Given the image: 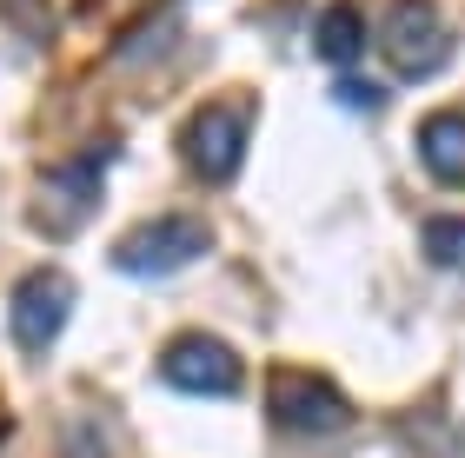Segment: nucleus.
I'll use <instances>...</instances> for the list:
<instances>
[{
	"mask_svg": "<svg viewBox=\"0 0 465 458\" xmlns=\"http://www.w3.org/2000/svg\"><path fill=\"white\" fill-rule=\"evenodd\" d=\"M272 412H280L286 432H300V439H326V432H340L352 412L332 385L306 379V372H280V385H272Z\"/></svg>",
	"mask_w": 465,
	"mask_h": 458,
	"instance_id": "obj_5",
	"label": "nucleus"
},
{
	"mask_svg": "<svg viewBox=\"0 0 465 458\" xmlns=\"http://www.w3.org/2000/svg\"><path fill=\"white\" fill-rule=\"evenodd\" d=\"M246 153V113L240 107H206L193 113V127H186V160H193L200 180H232V166Z\"/></svg>",
	"mask_w": 465,
	"mask_h": 458,
	"instance_id": "obj_6",
	"label": "nucleus"
},
{
	"mask_svg": "<svg viewBox=\"0 0 465 458\" xmlns=\"http://www.w3.org/2000/svg\"><path fill=\"white\" fill-rule=\"evenodd\" d=\"M359 47H366V27H359V14H346V7H332L326 20H320V54L332 60V67H352L359 60Z\"/></svg>",
	"mask_w": 465,
	"mask_h": 458,
	"instance_id": "obj_8",
	"label": "nucleus"
},
{
	"mask_svg": "<svg viewBox=\"0 0 465 458\" xmlns=\"http://www.w3.org/2000/svg\"><path fill=\"white\" fill-rule=\"evenodd\" d=\"M419 160L446 186H465V113H432L419 127Z\"/></svg>",
	"mask_w": 465,
	"mask_h": 458,
	"instance_id": "obj_7",
	"label": "nucleus"
},
{
	"mask_svg": "<svg viewBox=\"0 0 465 458\" xmlns=\"http://www.w3.org/2000/svg\"><path fill=\"white\" fill-rule=\"evenodd\" d=\"M426 259L432 266H465V219H432L426 226Z\"/></svg>",
	"mask_w": 465,
	"mask_h": 458,
	"instance_id": "obj_9",
	"label": "nucleus"
},
{
	"mask_svg": "<svg viewBox=\"0 0 465 458\" xmlns=\"http://www.w3.org/2000/svg\"><path fill=\"white\" fill-rule=\"evenodd\" d=\"M160 379L186 399H232L240 392V352L206 339V332H186L160 352Z\"/></svg>",
	"mask_w": 465,
	"mask_h": 458,
	"instance_id": "obj_2",
	"label": "nucleus"
},
{
	"mask_svg": "<svg viewBox=\"0 0 465 458\" xmlns=\"http://www.w3.org/2000/svg\"><path fill=\"white\" fill-rule=\"evenodd\" d=\"M386 67L399 80H432V67L446 60L452 47V34H446V20H439L432 0H392V14H386Z\"/></svg>",
	"mask_w": 465,
	"mask_h": 458,
	"instance_id": "obj_1",
	"label": "nucleus"
},
{
	"mask_svg": "<svg viewBox=\"0 0 465 458\" xmlns=\"http://www.w3.org/2000/svg\"><path fill=\"white\" fill-rule=\"evenodd\" d=\"M7 312H14V339L27 346V352H47L60 339V326H67V312H74V279H60V273L20 279Z\"/></svg>",
	"mask_w": 465,
	"mask_h": 458,
	"instance_id": "obj_4",
	"label": "nucleus"
},
{
	"mask_svg": "<svg viewBox=\"0 0 465 458\" xmlns=\"http://www.w3.org/2000/svg\"><path fill=\"white\" fill-rule=\"evenodd\" d=\"M206 246H213V239H206V226H193V219H153V226H140V233L120 239L114 266H120V273H134V279H160V273L193 266Z\"/></svg>",
	"mask_w": 465,
	"mask_h": 458,
	"instance_id": "obj_3",
	"label": "nucleus"
}]
</instances>
